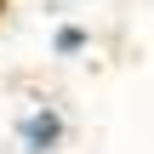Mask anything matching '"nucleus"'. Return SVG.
Segmentation results:
<instances>
[{"instance_id":"nucleus-2","label":"nucleus","mask_w":154,"mask_h":154,"mask_svg":"<svg viewBox=\"0 0 154 154\" xmlns=\"http://www.w3.org/2000/svg\"><path fill=\"white\" fill-rule=\"evenodd\" d=\"M86 51H91V29H80V23L51 29V57H86Z\"/></svg>"},{"instance_id":"nucleus-3","label":"nucleus","mask_w":154,"mask_h":154,"mask_svg":"<svg viewBox=\"0 0 154 154\" xmlns=\"http://www.w3.org/2000/svg\"><path fill=\"white\" fill-rule=\"evenodd\" d=\"M0 11H6V0H0Z\"/></svg>"},{"instance_id":"nucleus-1","label":"nucleus","mask_w":154,"mask_h":154,"mask_svg":"<svg viewBox=\"0 0 154 154\" xmlns=\"http://www.w3.org/2000/svg\"><path fill=\"white\" fill-rule=\"evenodd\" d=\"M11 137H17L23 154H57L63 143H69V114H63L57 103H29V109L17 114Z\"/></svg>"}]
</instances>
